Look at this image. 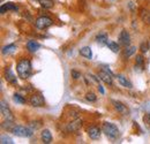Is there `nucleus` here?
Returning a JSON list of instances; mask_svg holds the SVG:
<instances>
[{
  "mask_svg": "<svg viewBox=\"0 0 150 144\" xmlns=\"http://www.w3.org/2000/svg\"><path fill=\"white\" fill-rule=\"evenodd\" d=\"M140 50L142 53H146L149 51V43L148 42H143L141 45H140Z\"/></svg>",
  "mask_w": 150,
  "mask_h": 144,
  "instance_id": "bb28decb",
  "label": "nucleus"
},
{
  "mask_svg": "<svg viewBox=\"0 0 150 144\" xmlns=\"http://www.w3.org/2000/svg\"><path fill=\"white\" fill-rule=\"evenodd\" d=\"M16 72L19 74V77L25 80L29 78L31 76V62L28 59H22L21 61H19V64L16 65Z\"/></svg>",
  "mask_w": 150,
  "mask_h": 144,
  "instance_id": "f257e3e1",
  "label": "nucleus"
},
{
  "mask_svg": "<svg viewBox=\"0 0 150 144\" xmlns=\"http://www.w3.org/2000/svg\"><path fill=\"white\" fill-rule=\"evenodd\" d=\"M140 16L141 20L144 22V23H150V11L147 8H142L141 9V13H140Z\"/></svg>",
  "mask_w": 150,
  "mask_h": 144,
  "instance_id": "aec40b11",
  "label": "nucleus"
},
{
  "mask_svg": "<svg viewBox=\"0 0 150 144\" xmlns=\"http://www.w3.org/2000/svg\"><path fill=\"white\" fill-rule=\"evenodd\" d=\"M53 24V21L47 16H40L36 20L35 22V25L36 28L39 29V30H44V29H47L49 27H51Z\"/></svg>",
  "mask_w": 150,
  "mask_h": 144,
  "instance_id": "20e7f679",
  "label": "nucleus"
},
{
  "mask_svg": "<svg viewBox=\"0 0 150 144\" xmlns=\"http://www.w3.org/2000/svg\"><path fill=\"white\" fill-rule=\"evenodd\" d=\"M143 121H144V124H147V125L150 127V113H147V114L143 116Z\"/></svg>",
  "mask_w": 150,
  "mask_h": 144,
  "instance_id": "c85d7f7f",
  "label": "nucleus"
},
{
  "mask_svg": "<svg viewBox=\"0 0 150 144\" xmlns=\"http://www.w3.org/2000/svg\"><path fill=\"white\" fill-rule=\"evenodd\" d=\"M82 126V120H75L73 122H71L68 126H67V130L68 131H76V130H79L80 128Z\"/></svg>",
  "mask_w": 150,
  "mask_h": 144,
  "instance_id": "f3484780",
  "label": "nucleus"
},
{
  "mask_svg": "<svg viewBox=\"0 0 150 144\" xmlns=\"http://www.w3.org/2000/svg\"><path fill=\"white\" fill-rule=\"evenodd\" d=\"M16 50V45L15 44H9V45H7V46H5L4 49H2V54H11L13 53L14 51Z\"/></svg>",
  "mask_w": 150,
  "mask_h": 144,
  "instance_id": "5701e85b",
  "label": "nucleus"
},
{
  "mask_svg": "<svg viewBox=\"0 0 150 144\" xmlns=\"http://www.w3.org/2000/svg\"><path fill=\"white\" fill-rule=\"evenodd\" d=\"M96 42L99 44V45H106L109 39H108V35L105 32H100L96 36Z\"/></svg>",
  "mask_w": 150,
  "mask_h": 144,
  "instance_id": "6ab92c4d",
  "label": "nucleus"
},
{
  "mask_svg": "<svg viewBox=\"0 0 150 144\" xmlns=\"http://www.w3.org/2000/svg\"><path fill=\"white\" fill-rule=\"evenodd\" d=\"M11 131L19 137H31L34 134V129L24 126H14Z\"/></svg>",
  "mask_w": 150,
  "mask_h": 144,
  "instance_id": "f03ea898",
  "label": "nucleus"
},
{
  "mask_svg": "<svg viewBox=\"0 0 150 144\" xmlns=\"http://www.w3.org/2000/svg\"><path fill=\"white\" fill-rule=\"evenodd\" d=\"M112 105L113 107L115 108L119 113H121L122 115H128L129 114V109L127 108V106L125 104H122L121 102H119V100H112Z\"/></svg>",
  "mask_w": 150,
  "mask_h": 144,
  "instance_id": "6e6552de",
  "label": "nucleus"
},
{
  "mask_svg": "<svg viewBox=\"0 0 150 144\" xmlns=\"http://www.w3.org/2000/svg\"><path fill=\"white\" fill-rule=\"evenodd\" d=\"M118 39H119V43H120V45H122V46H129V44H131V35L126 31V30H122L120 34H119V37H118Z\"/></svg>",
  "mask_w": 150,
  "mask_h": 144,
  "instance_id": "0eeeda50",
  "label": "nucleus"
},
{
  "mask_svg": "<svg viewBox=\"0 0 150 144\" xmlns=\"http://www.w3.org/2000/svg\"><path fill=\"white\" fill-rule=\"evenodd\" d=\"M103 71H104V72H106V73H109V74H111V75L113 76V73L111 72L110 69H108V67H104V68H103Z\"/></svg>",
  "mask_w": 150,
  "mask_h": 144,
  "instance_id": "7c9ffc66",
  "label": "nucleus"
},
{
  "mask_svg": "<svg viewBox=\"0 0 150 144\" xmlns=\"http://www.w3.org/2000/svg\"><path fill=\"white\" fill-rule=\"evenodd\" d=\"M13 99H14V102H16V103H19V104H25V99H24L21 95H19V93H14Z\"/></svg>",
  "mask_w": 150,
  "mask_h": 144,
  "instance_id": "a878e982",
  "label": "nucleus"
},
{
  "mask_svg": "<svg viewBox=\"0 0 150 144\" xmlns=\"http://www.w3.org/2000/svg\"><path fill=\"white\" fill-rule=\"evenodd\" d=\"M0 109H1V114H2V116H4L6 120L14 121V115H13L11 108L8 107V104H7L5 100H1V102H0Z\"/></svg>",
  "mask_w": 150,
  "mask_h": 144,
  "instance_id": "39448f33",
  "label": "nucleus"
},
{
  "mask_svg": "<svg viewBox=\"0 0 150 144\" xmlns=\"http://www.w3.org/2000/svg\"><path fill=\"white\" fill-rule=\"evenodd\" d=\"M135 51H136V47L135 46H127L126 50H125V56L126 58H129V56H132L133 54L135 53Z\"/></svg>",
  "mask_w": 150,
  "mask_h": 144,
  "instance_id": "b1692460",
  "label": "nucleus"
},
{
  "mask_svg": "<svg viewBox=\"0 0 150 144\" xmlns=\"http://www.w3.org/2000/svg\"><path fill=\"white\" fill-rule=\"evenodd\" d=\"M100 133H102L100 129L96 126L90 127L89 130H88V135H89V137H90L91 140H98V138L100 137Z\"/></svg>",
  "mask_w": 150,
  "mask_h": 144,
  "instance_id": "f8f14e48",
  "label": "nucleus"
},
{
  "mask_svg": "<svg viewBox=\"0 0 150 144\" xmlns=\"http://www.w3.org/2000/svg\"><path fill=\"white\" fill-rule=\"evenodd\" d=\"M143 69H144V58L141 55V54H139V55H136V59H135V72H143Z\"/></svg>",
  "mask_w": 150,
  "mask_h": 144,
  "instance_id": "1a4fd4ad",
  "label": "nucleus"
},
{
  "mask_svg": "<svg viewBox=\"0 0 150 144\" xmlns=\"http://www.w3.org/2000/svg\"><path fill=\"white\" fill-rule=\"evenodd\" d=\"M5 78H6V81L7 82H9L11 84H13V85H16L18 84V80H16V76L14 75V73L12 72V69L11 68H7L6 69V73H5Z\"/></svg>",
  "mask_w": 150,
  "mask_h": 144,
  "instance_id": "9b49d317",
  "label": "nucleus"
},
{
  "mask_svg": "<svg viewBox=\"0 0 150 144\" xmlns=\"http://www.w3.org/2000/svg\"><path fill=\"white\" fill-rule=\"evenodd\" d=\"M39 47H40V44L37 43V42H35V40H29V42L27 43V49H28V51L31 52V53L38 51Z\"/></svg>",
  "mask_w": 150,
  "mask_h": 144,
  "instance_id": "dca6fc26",
  "label": "nucleus"
},
{
  "mask_svg": "<svg viewBox=\"0 0 150 144\" xmlns=\"http://www.w3.org/2000/svg\"><path fill=\"white\" fill-rule=\"evenodd\" d=\"M80 54H81L82 56H84L86 59H89V60H91V58H93V52H91L90 46H84V47H82V49L80 50Z\"/></svg>",
  "mask_w": 150,
  "mask_h": 144,
  "instance_id": "a211bd4d",
  "label": "nucleus"
},
{
  "mask_svg": "<svg viewBox=\"0 0 150 144\" xmlns=\"http://www.w3.org/2000/svg\"><path fill=\"white\" fill-rule=\"evenodd\" d=\"M86 99H87L88 102H96L97 97L95 96V93H87V96H86Z\"/></svg>",
  "mask_w": 150,
  "mask_h": 144,
  "instance_id": "cd10ccee",
  "label": "nucleus"
},
{
  "mask_svg": "<svg viewBox=\"0 0 150 144\" xmlns=\"http://www.w3.org/2000/svg\"><path fill=\"white\" fill-rule=\"evenodd\" d=\"M98 77L105 83V84H109V85H112L113 83V78H112V75L109 74V73L104 72V71H100L99 74H98Z\"/></svg>",
  "mask_w": 150,
  "mask_h": 144,
  "instance_id": "9d476101",
  "label": "nucleus"
},
{
  "mask_svg": "<svg viewBox=\"0 0 150 144\" xmlns=\"http://www.w3.org/2000/svg\"><path fill=\"white\" fill-rule=\"evenodd\" d=\"M0 143L1 144H13V140L9 137V136H7V135H1V137H0Z\"/></svg>",
  "mask_w": 150,
  "mask_h": 144,
  "instance_id": "393cba45",
  "label": "nucleus"
},
{
  "mask_svg": "<svg viewBox=\"0 0 150 144\" xmlns=\"http://www.w3.org/2000/svg\"><path fill=\"white\" fill-rule=\"evenodd\" d=\"M8 11H18V6H15L13 2H7V4L1 5V7H0V13L1 14H5Z\"/></svg>",
  "mask_w": 150,
  "mask_h": 144,
  "instance_id": "ddd939ff",
  "label": "nucleus"
},
{
  "mask_svg": "<svg viewBox=\"0 0 150 144\" xmlns=\"http://www.w3.org/2000/svg\"><path fill=\"white\" fill-rule=\"evenodd\" d=\"M118 82H119L122 87H125V88H127V89H132V88H133L132 82L129 80H127V77H125L124 75H118Z\"/></svg>",
  "mask_w": 150,
  "mask_h": 144,
  "instance_id": "2eb2a0df",
  "label": "nucleus"
},
{
  "mask_svg": "<svg viewBox=\"0 0 150 144\" xmlns=\"http://www.w3.org/2000/svg\"><path fill=\"white\" fill-rule=\"evenodd\" d=\"M108 47H109V50H111L113 53H118L119 52V50H120V45L118 44V43H115V42H113V40H110V42H108Z\"/></svg>",
  "mask_w": 150,
  "mask_h": 144,
  "instance_id": "412c9836",
  "label": "nucleus"
},
{
  "mask_svg": "<svg viewBox=\"0 0 150 144\" xmlns=\"http://www.w3.org/2000/svg\"><path fill=\"white\" fill-rule=\"evenodd\" d=\"M71 74H72V76L74 77L75 80H77L79 77H81V74H80L79 72H76V71H72V72H71Z\"/></svg>",
  "mask_w": 150,
  "mask_h": 144,
  "instance_id": "c756f323",
  "label": "nucleus"
},
{
  "mask_svg": "<svg viewBox=\"0 0 150 144\" xmlns=\"http://www.w3.org/2000/svg\"><path fill=\"white\" fill-rule=\"evenodd\" d=\"M98 90H99L100 93H104V89H103V87H102V85H99V87H98Z\"/></svg>",
  "mask_w": 150,
  "mask_h": 144,
  "instance_id": "2f4dec72",
  "label": "nucleus"
},
{
  "mask_svg": "<svg viewBox=\"0 0 150 144\" xmlns=\"http://www.w3.org/2000/svg\"><path fill=\"white\" fill-rule=\"evenodd\" d=\"M40 136H42V141L45 144H50L52 142V134H51V131L49 129H44L42 131Z\"/></svg>",
  "mask_w": 150,
  "mask_h": 144,
  "instance_id": "4468645a",
  "label": "nucleus"
},
{
  "mask_svg": "<svg viewBox=\"0 0 150 144\" xmlns=\"http://www.w3.org/2000/svg\"><path fill=\"white\" fill-rule=\"evenodd\" d=\"M102 130L103 133L111 137V138H117L119 136V129L118 127L115 126L114 124H111V122H104L103 124V127H102Z\"/></svg>",
  "mask_w": 150,
  "mask_h": 144,
  "instance_id": "7ed1b4c3",
  "label": "nucleus"
},
{
  "mask_svg": "<svg viewBox=\"0 0 150 144\" xmlns=\"http://www.w3.org/2000/svg\"><path fill=\"white\" fill-rule=\"evenodd\" d=\"M30 104L34 106V107H42L45 105V100H44V97L40 95V93H34L30 99H29Z\"/></svg>",
  "mask_w": 150,
  "mask_h": 144,
  "instance_id": "423d86ee",
  "label": "nucleus"
},
{
  "mask_svg": "<svg viewBox=\"0 0 150 144\" xmlns=\"http://www.w3.org/2000/svg\"><path fill=\"white\" fill-rule=\"evenodd\" d=\"M38 1H39L40 6H42L43 8H45V9H50V8H52L53 5H54L53 0H38Z\"/></svg>",
  "mask_w": 150,
  "mask_h": 144,
  "instance_id": "4be33fe9",
  "label": "nucleus"
}]
</instances>
